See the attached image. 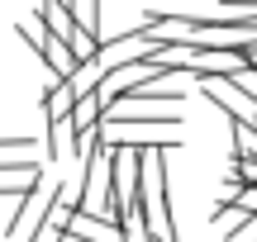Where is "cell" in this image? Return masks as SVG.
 <instances>
[{"instance_id":"obj_3","label":"cell","mask_w":257,"mask_h":242,"mask_svg":"<svg viewBox=\"0 0 257 242\" xmlns=\"http://www.w3.org/2000/svg\"><path fill=\"white\" fill-rule=\"evenodd\" d=\"M233 162H257V124H229Z\"/></svg>"},{"instance_id":"obj_2","label":"cell","mask_w":257,"mask_h":242,"mask_svg":"<svg viewBox=\"0 0 257 242\" xmlns=\"http://www.w3.org/2000/svg\"><path fill=\"white\" fill-rule=\"evenodd\" d=\"M43 190V162H0V195H34Z\"/></svg>"},{"instance_id":"obj_1","label":"cell","mask_w":257,"mask_h":242,"mask_svg":"<svg viewBox=\"0 0 257 242\" xmlns=\"http://www.w3.org/2000/svg\"><path fill=\"white\" fill-rule=\"evenodd\" d=\"M38 19H43V24L53 28V34L62 38L67 48H72V57H76L81 66H95V62H100L105 43H95V38L72 19V10H67V5H57V0H38Z\"/></svg>"},{"instance_id":"obj_4","label":"cell","mask_w":257,"mask_h":242,"mask_svg":"<svg viewBox=\"0 0 257 242\" xmlns=\"http://www.w3.org/2000/svg\"><path fill=\"white\" fill-rule=\"evenodd\" d=\"M67 10H72V19L95 38V43H110V38H105V28H100V5H95V0H76V5H67Z\"/></svg>"}]
</instances>
